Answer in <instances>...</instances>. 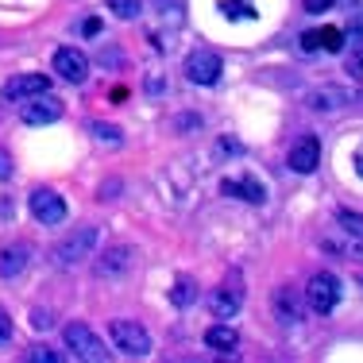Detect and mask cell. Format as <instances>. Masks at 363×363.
I'll return each instance as SVG.
<instances>
[{
    "label": "cell",
    "instance_id": "cell-1",
    "mask_svg": "<svg viewBox=\"0 0 363 363\" xmlns=\"http://www.w3.org/2000/svg\"><path fill=\"white\" fill-rule=\"evenodd\" d=\"M108 336H112V348L128 359H143L151 356V333L140 325V321H128V317H116L108 325Z\"/></svg>",
    "mask_w": 363,
    "mask_h": 363
},
{
    "label": "cell",
    "instance_id": "cell-2",
    "mask_svg": "<svg viewBox=\"0 0 363 363\" xmlns=\"http://www.w3.org/2000/svg\"><path fill=\"white\" fill-rule=\"evenodd\" d=\"M93 247H97V224H82L55 247V267L58 271H74V267H82L93 255Z\"/></svg>",
    "mask_w": 363,
    "mask_h": 363
},
{
    "label": "cell",
    "instance_id": "cell-3",
    "mask_svg": "<svg viewBox=\"0 0 363 363\" xmlns=\"http://www.w3.org/2000/svg\"><path fill=\"white\" fill-rule=\"evenodd\" d=\"M301 298H306V306L313 309V313H333L336 306H340V298H344V282L336 279L333 271H317L313 279L306 282V294H301Z\"/></svg>",
    "mask_w": 363,
    "mask_h": 363
},
{
    "label": "cell",
    "instance_id": "cell-4",
    "mask_svg": "<svg viewBox=\"0 0 363 363\" xmlns=\"http://www.w3.org/2000/svg\"><path fill=\"white\" fill-rule=\"evenodd\" d=\"M62 336H66V348L74 352V359H85V363H105V359H108L105 340H101V336L93 333L89 325L74 321V325H66Z\"/></svg>",
    "mask_w": 363,
    "mask_h": 363
},
{
    "label": "cell",
    "instance_id": "cell-5",
    "mask_svg": "<svg viewBox=\"0 0 363 363\" xmlns=\"http://www.w3.org/2000/svg\"><path fill=\"white\" fill-rule=\"evenodd\" d=\"M135 267V252L128 244H112L105 252L97 255V263H93V271H97V279H124L128 271Z\"/></svg>",
    "mask_w": 363,
    "mask_h": 363
},
{
    "label": "cell",
    "instance_id": "cell-6",
    "mask_svg": "<svg viewBox=\"0 0 363 363\" xmlns=\"http://www.w3.org/2000/svg\"><path fill=\"white\" fill-rule=\"evenodd\" d=\"M28 209H31V217L39 224H47V228H55V224L66 220V201L55 189H35V194L28 197Z\"/></svg>",
    "mask_w": 363,
    "mask_h": 363
},
{
    "label": "cell",
    "instance_id": "cell-7",
    "mask_svg": "<svg viewBox=\"0 0 363 363\" xmlns=\"http://www.w3.org/2000/svg\"><path fill=\"white\" fill-rule=\"evenodd\" d=\"M220 74H224V62L213 50H194V55L186 58V77L194 85H217Z\"/></svg>",
    "mask_w": 363,
    "mask_h": 363
},
{
    "label": "cell",
    "instance_id": "cell-8",
    "mask_svg": "<svg viewBox=\"0 0 363 363\" xmlns=\"http://www.w3.org/2000/svg\"><path fill=\"white\" fill-rule=\"evenodd\" d=\"M286 167L294 174H313V170L321 167V140H317V135H301V140L290 147Z\"/></svg>",
    "mask_w": 363,
    "mask_h": 363
},
{
    "label": "cell",
    "instance_id": "cell-9",
    "mask_svg": "<svg viewBox=\"0 0 363 363\" xmlns=\"http://www.w3.org/2000/svg\"><path fill=\"white\" fill-rule=\"evenodd\" d=\"M271 306H274V321L286 325V328L301 325V317H306V298H301L294 286H279V290H274Z\"/></svg>",
    "mask_w": 363,
    "mask_h": 363
},
{
    "label": "cell",
    "instance_id": "cell-10",
    "mask_svg": "<svg viewBox=\"0 0 363 363\" xmlns=\"http://www.w3.org/2000/svg\"><path fill=\"white\" fill-rule=\"evenodd\" d=\"M55 74L70 85H82L85 77H89V58H85V50H77V47L55 50Z\"/></svg>",
    "mask_w": 363,
    "mask_h": 363
},
{
    "label": "cell",
    "instance_id": "cell-11",
    "mask_svg": "<svg viewBox=\"0 0 363 363\" xmlns=\"http://www.w3.org/2000/svg\"><path fill=\"white\" fill-rule=\"evenodd\" d=\"M55 120H62V101H58L55 93L28 97V105H23V124L43 128V124H55Z\"/></svg>",
    "mask_w": 363,
    "mask_h": 363
},
{
    "label": "cell",
    "instance_id": "cell-12",
    "mask_svg": "<svg viewBox=\"0 0 363 363\" xmlns=\"http://www.w3.org/2000/svg\"><path fill=\"white\" fill-rule=\"evenodd\" d=\"M39 93H50V77L47 74H20V77H12V82L4 85V93H0V97H4L8 105H16V101L39 97Z\"/></svg>",
    "mask_w": 363,
    "mask_h": 363
},
{
    "label": "cell",
    "instance_id": "cell-13",
    "mask_svg": "<svg viewBox=\"0 0 363 363\" xmlns=\"http://www.w3.org/2000/svg\"><path fill=\"white\" fill-rule=\"evenodd\" d=\"M220 194L224 197H240V201H247V205H263L267 201V186L259 178H224Z\"/></svg>",
    "mask_w": 363,
    "mask_h": 363
},
{
    "label": "cell",
    "instance_id": "cell-14",
    "mask_svg": "<svg viewBox=\"0 0 363 363\" xmlns=\"http://www.w3.org/2000/svg\"><path fill=\"white\" fill-rule=\"evenodd\" d=\"M352 105V93L340 89V85H321V89L309 93V108L313 112H340Z\"/></svg>",
    "mask_w": 363,
    "mask_h": 363
},
{
    "label": "cell",
    "instance_id": "cell-15",
    "mask_svg": "<svg viewBox=\"0 0 363 363\" xmlns=\"http://www.w3.org/2000/svg\"><path fill=\"white\" fill-rule=\"evenodd\" d=\"M28 259H31V247H23V244L4 247V252H0V279L4 282L20 279V274L28 271Z\"/></svg>",
    "mask_w": 363,
    "mask_h": 363
},
{
    "label": "cell",
    "instance_id": "cell-16",
    "mask_svg": "<svg viewBox=\"0 0 363 363\" xmlns=\"http://www.w3.org/2000/svg\"><path fill=\"white\" fill-rule=\"evenodd\" d=\"M240 301H244V294L236 286H220L213 294V317H217V321H232V317L240 313Z\"/></svg>",
    "mask_w": 363,
    "mask_h": 363
},
{
    "label": "cell",
    "instance_id": "cell-17",
    "mask_svg": "<svg viewBox=\"0 0 363 363\" xmlns=\"http://www.w3.org/2000/svg\"><path fill=\"white\" fill-rule=\"evenodd\" d=\"M205 344L213 352H236L240 348V333L232 325H209L205 328Z\"/></svg>",
    "mask_w": 363,
    "mask_h": 363
},
{
    "label": "cell",
    "instance_id": "cell-18",
    "mask_svg": "<svg viewBox=\"0 0 363 363\" xmlns=\"http://www.w3.org/2000/svg\"><path fill=\"white\" fill-rule=\"evenodd\" d=\"M170 301H174L178 309H189V306H194V301H197V282L182 274V279L174 282V290H170Z\"/></svg>",
    "mask_w": 363,
    "mask_h": 363
},
{
    "label": "cell",
    "instance_id": "cell-19",
    "mask_svg": "<svg viewBox=\"0 0 363 363\" xmlns=\"http://www.w3.org/2000/svg\"><path fill=\"white\" fill-rule=\"evenodd\" d=\"M89 132H93V140H97V143H108V147H120V143H124V132H120L116 124H101V120H97Z\"/></svg>",
    "mask_w": 363,
    "mask_h": 363
},
{
    "label": "cell",
    "instance_id": "cell-20",
    "mask_svg": "<svg viewBox=\"0 0 363 363\" xmlns=\"http://www.w3.org/2000/svg\"><path fill=\"white\" fill-rule=\"evenodd\" d=\"M108 12L120 16V20H135V16L143 12V4L140 0H108Z\"/></svg>",
    "mask_w": 363,
    "mask_h": 363
},
{
    "label": "cell",
    "instance_id": "cell-21",
    "mask_svg": "<svg viewBox=\"0 0 363 363\" xmlns=\"http://www.w3.org/2000/svg\"><path fill=\"white\" fill-rule=\"evenodd\" d=\"M336 220H340V228L348 232L352 240H359V236H363V220H359V213H352V209H340V213H336Z\"/></svg>",
    "mask_w": 363,
    "mask_h": 363
},
{
    "label": "cell",
    "instance_id": "cell-22",
    "mask_svg": "<svg viewBox=\"0 0 363 363\" xmlns=\"http://www.w3.org/2000/svg\"><path fill=\"white\" fill-rule=\"evenodd\" d=\"M28 359H31V363H58V359H62V356H58L55 348H47V344H43V348H39V344H35V348L28 352Z\"/></svg>",
    "mask_w": 363,
    "mask_h": 363
},
{
    "label": "cell",
    "instance_id": "cell-23",
    "mask_svg": "<svg viewBox=\"0 0 363 363\" xmlns=\"http://www.w3.org/2000/svg\"><path fill=\"white\" fill-rule=\"evenodd\" d=\"M333 4H336V0H301V8H306L309 16H321V12H328Z\"/></svg>",
    "mask_w": 363,
    "mask_h": 363
},
{
    "label": "cell",
    "instance_id": "cell-24",
    "mask_svg": "<svg viewBox=\"0 0 363 363\" xmlns=\"http://www.w3.org/2000/svg\"><path fill=\"white\" fill-rule=\"evenodd\" d=\"M8 340H12V317L0 309V344H8Z\"/></svg>",
    "mask_w": 363,
    "mask_h": 363
},
{
    "label": "cell",
    "instance_id": "cell-25",
    "mask_svg": "<svg viewBox=\"0 0 363 363\" xmlns=\"http://www.w3.org/2000/svg\"><path fill=\"white\" fill-rule=\"evenodd\" d=\"M12 178V159H8V151H0V182Z\"/></svg>",
    "mask_w": 363,
    "mask_h": 363
},
{
    "label": "cell",
    "instance_id": "cell-26",
    "mask_svg": "<svg viewBox=\"0 0 363 363\" xmlns=\"http://www.w3.org/2000/svg\"><path fill=\"white\" fill-rule=\"evenodd\" d=\"M321 47V35L317 31H309V35H301V50H317Z\"/></svg>",
    "mask_w": 363,
    "mask_h": 363
},
{
    "label": "cell",
    "instance_id": "cell-27",
    "mask_svg": "<svg viewBox=\"0 0 363 363\" xmlns=\"http://www.w3.org/2000/svg\"><path fill=\"white\" fill-rule=\"evenodd\" d=\"M31 325H35V328H50L55 321H50V313H43V309H35V317H31Z\"/></svg>",
    "mask_w": 363,
    "mask_h": 363
}]
</instances>
